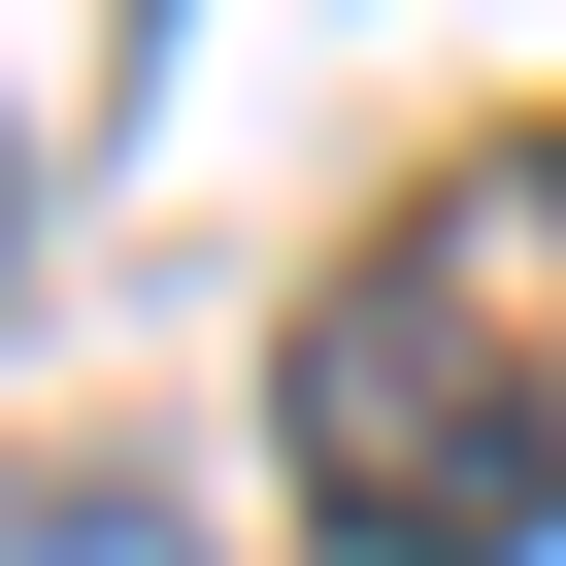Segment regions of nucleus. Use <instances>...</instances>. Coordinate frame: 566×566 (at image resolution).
<instances>
[{"label":"nucleus","instance_id":"obj_1","mask_svg":"<svg viewBox=\"0 0 566 566\" xmlns=\"http://www.w3.org/2000/svg\"><path fill=\"white\" fill-rule=\"evenodd\" d=\"M533 266H566V167L367 233L301 301V533L334 566H533L566 533V301H533Z\"/></svg>","mask_w":566,"mask_h":566},{"label":"nucleus","instance_id":"obj_2","mask_svg":"<svg viewBox=\"0 0 566 566\" xmlns=\"http://www.w3.org/2000/svg\"><path fill=\"white\" fill-rule=\"evenodd\" d=\"M0 566H200L167 500H0Z\"/></svg>","mask_w":566,"mask_h":566}]
</instances>
